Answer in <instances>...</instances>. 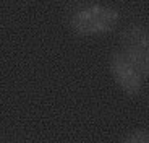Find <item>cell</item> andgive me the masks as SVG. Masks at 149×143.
Segmentation results:
<instances>
[{
  "mask_svg": "<svg viewBox=\"0 0 149 143\" xmlns=\"http://www.w3.org/2000/svg\"><path fill=\"white\" fill-rule=\"evenodd\" d=\"M118 13L102 5H89L71 16V28L78 34H104L115 28Z\"/></svg>",
  "mask_w": 149,
  "mask_h": 143,
  "instance_id": "obj_1",
  "label": "cell"
},
{
  "mask_svg": "<svg viewBox=\"0 0 149 143\" xmlns=\"http://www.w3.org/2000/svg\"><path fill=\"white\" fill-rule=\"evenodd\" d=\"M122 52L128 60L143 73L149 76V34L141 26H130L122 34Z\"/></svg>",
  "mask_w": 149,
  "mask_h": 143,
  "instance_id": "obj_2",
  "label": "cell"
},
{
  "mask_svg": "<svg viewBox=\"0 0 149 143\" xmlns=\"http://www.w3.org/2000/svg\"><path fill=\"white\" fill-rule=\"evenodd\" d=\"M110 72H112V76L115 78L117 85L127 94H138L141 91L144 76H143V73L138 68L128 60V57L122 50L112 54Z\"/></svg>",
  "mask_w": 149,
  "mask_h": 143,
  "instance_id": "obj_3",
  "label": "cell"
},
{
  "mask_svg": "<svg viewBox=\"0 0 149 143\" xmlns=\"http://www.w3.org/2000/svg\"><path fill=\"white\" fill-rule=\"evenodd\" d=\"M125 143H149V133H146V132H134L125 140Z\"/></svg>",
  "mask_w": 149,
  "mask_h": 143,
  "instance_id": "obj_4",
  "label": "cell"
}]
</instances>
